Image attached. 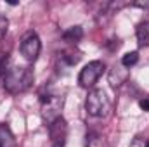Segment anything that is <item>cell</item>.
<instances>
[{"label":"cell","mask_w":149,"mask_h":147,"mask_svg":"<svg viewBox=\"0 0 149 147\" xmlns=\"http://www.w3.org/2000/svg\"><path fill=\"white\" fill-rule=\"evenodd\" d=\"M33 80H35L33 71L28 66H17V68L7 69V73L3 74V88L5 92L16 95L28 90L33 85Z\"/></svg>","instance_id":"6da1fadb"},{"label":"cell","mask_w":149,"mask_h":147,"mask_svg":"<svg viewBox=\"0 0 149 147\" xmlns=\"http://www.w3.org/2000/svg\"><path fill=\"white\" fill-rule=\"evenodd\" d=\"M85 109L90 116L94 118H102L106 116V112L109 109V102H108V97H106V92L101 90V88H92L87 95V101H85Z\"/></svg>","instance_id":"7a4b0ae2"},{"label":"cell","mask_w":149,"mask_h":147,"mask_svg":"<svg viewBox=\"0 0 149 147\" xmlns=\"http://www.w3.org/2000/svg\"><path fill=\"white\" fill-rule=\"evenodd\" d=\"M104 69H106V66H104L102 61H90L87 66H83V69L78 74V83H80V87H83V88H92V87L97 83V80L102 76Z\"/></svg>","instance_id":"3957f363"},{"label":"cell","mask_w":149,"mask_h":147,"mask_svg":"<svg viewBox=\"0 0 149 147\" xmlns=\"http://www.w3.org/2000/svg\"><path fill=\"white\" fill-rule=\"evenodd\" d=\"M40 106H42V116L43 119L50 125L57 118H61V109H63V99L52 94L42 95L40 97Z\"/></svg>","instance_id":"277c9868"},{"label":"cell","mask_w":149,"mask_h":147,"mask_svg":"<svg viewBox=\"0 0 149 147\" xmlns=\"http://www.w3.org/2000/svg\"><path fill=\"white\" fill-rule=\"evenodd\" d=\"M19 50H21V55L28 62H35L38 59V55H40V50H42V42H40L37 33H33V31L26 33L21 40Z\"/></svg>","instance_id":"5b68a950"},{"label":"cell","mask_w":149,"mask_h":147,"mask_svg":"<svg viewBox=\"0 0 149 147\" xmlns=\"http://www.w3.org/2000/svg\"><path fill=\"white\" fill-rule=\"evenodd\" d=\"M49 137H50L52 147H64L66 137H68V123L63 116L49 125Z\"/></svg>","instance_id":"8992f818"},{"label":"cell","mask_w":149,"mask_h":147,"mask_svg":"<svg viewBox=\"0 0 149 147\" xmlns=\"http://www.w3.org/2000/svg\"><path fill=\"white\" fill-rule=\"evenodd\" d=\"M0 147H16V139L5 123H0Z\"/></svg>","instance_id":"52a82bcc"},{"label":"cell","mask_w":149,"mask_h":147,"mask_svg":"<svg viewBox=\"0 0 149 147\" xmlns=\"http://www.w3.org/2000/svg\"><path fill=\"white\" fill-rule=\"evenodd\" d=\"M135 37H137V42L141 47H149V19L137 24Z\"/></svg>","instance_id":"ba28073f"},{"label":"cell","mask_w":149,"mask_h":147,"mask_svg":"<svg viewBox=\"0 0 149 147\" xmlns=\"http://www.w3.org/2000/svg\"><path fill=\"white\" fill-rule=\"evenodd\" d=\"M81 37H83V28L81 26H71L63 33V40L66 43H76V42L81 40Z\"/></svg>","instance_id":"9c48e42d"},{"label":"cell","mask_w":149,"mask_h":147,"mask_svg":"<svg viewBox=\"0 0 149 147\" xmlns=\"http://www.w3.org/2000/svg\"><path fill=\"white\" fill-rule=\"evenodd\" d=\"M127 80V71L123 69V68H113V71L109 73V83H111L113 87H118V85H121L123 81Z\"/></svg>","instance_id":"30bf717a"},{"label":"cell","mask_w":149,"mask_h":147,"mask_svg":"<svg viewBox=\"0 0 149 147\" xmlns=\"http://www.w3.org/2000/svg\"><path fill=\"white\" fill-rule=\"evenodd\" d=\"M80 59H81L80 52H73V50H68V52H64V54L61 55V61H63L66 66H74Z\"/></svg>","instance_id":"8fae6325"},{"label":"cell","mask_w":149,"mask_h":147,"mask_svg":"<svg viewBox=\"0 0 149 147\" xmlns=\"http://www.w3.org/2000/svg\"><path fill=\"white\" fill-rule=\"evenodd\" d=\"M139 61V54L134 50V52H127L123 57H121V66L123 68H132L134 64H137Z\"/></svg>","instance_id":"7c38bea8"},{"label":"cell","mask_w":149,"mask_h":147,"mask_svg":"<svg viewBox=\"0 0 149 147\" xmlns=\"http://www.w3.org/2000/svg\"><path fill=\"white\" fill-rule=\"evenodd\" d=\"M87 142H88V147H106V142L101 135L97 133H90L87 135Z\"/></svg>","instance_id":"4fadbf2b"},{"label":"cell","mask_w":149,"mask_h":147,"mask_svg":"<svg viewBox=\"0 0 149 147\" xmlns=\"http://www.w3.org/2000/svg\"><path fill=\"white\" fill-rule=\"evenodd\" d=\"M7 30H9V19H7L3 14H0V40L5 37Z\"/></svg>","instance_id":"5bb4252c"},{"label":"cell","mask_w":149,"mask_h":147,"mask_svg":"<svg viewBox=\"0 0 149 147\" xmlns=\"http://www.w3.org/2000/svg\"><path fill=\"white\" fill-rule=\"evenodd\" d=\"M7 62H9V55L7 54H0V76L2 74H5L7 71Z\"/></svg>","instance_id":"9a60e30c"},{"label":"cell","mask_w":149,"mask_h":147,"mask_svg":"<svg viewBox=\"0 0 149 147\" xmlns=\"http://www.w3.org/2000/svg\"><path fill=\"white\" fill-rule=\"evenodd\" d=\"M139 107L144 111V112H149V97H142L139 101Z\"/></svg>","instance_id":"2e32d148"},{"label":"cell","mask_w":149,"mask_h":147,"mask_svg":"<svg viewBox=\"0 0 149 147\" xmlns=\"http://www.w3.org/2000/svg\"><path fill=\"white\" fill-rule=\"evenodd\" d=\"M130 147H146V142H144L142 139H135V140L130 144Z\"/></svg>","instance_id":"e0dca14e"},{"label":"cell","mask_w":149,"mask_h":147,"mask_svg":"<svg viewBox=\"0 0 149 147\" xmlns=\"http://www.w3.org/2000/svg\"><path fill=\"white\" fill-rule=\"evenodd\" d=\"M134 5H135V7H141V9H148L149 0H146V2H134Z\"/></svg>","instance_id":"ac0fdd59"},{"label":"cell","mask_w":149,"mask_h":147,"mask_svg":"<svg viewBox=\"0 0 149 147\" xmlns=\"http://www.w3.org/2000/svg\"><path fill=\"white\" fill-rule=\"evenodd\" d=\"M146 147H149V140H146Z\"/></svg>","instance_id":"d6986e66"}]
</instances>
